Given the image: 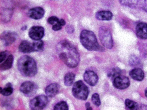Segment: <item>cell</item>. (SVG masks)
Instances as JSON below:
<instances>
[{"instance_id": "7", "label": "cell", "mask_w": 147, "mask_h": 110, "mask_svg": "<svg viewBox=\"0 0 147 110\" xmlns=\"http://www.w3.org/2000/svg\"><path fill=\"white\" fill-rule=\"evenodd\" d=\"M113 84L116 88L122 90L125 89L129 86L130 81L127 77L121 75L113 80Z\"/></svg>"}, {"instance_id": "33", "label": "cell", "mask_w": 147, "mask_h": 110, "mask_svg": "<svg viewBox=\"0 0 147 110\" xmlns=\"http://www.w3.org/2000/svg\"><path fill=\"white\" fill-rule=\"evenodd\" d=\"M59 23L62 26L65 25L66 23L65 21L62 19L59 20Z\"/></svg>"}, {"instance_id": "18", "label": "cell", "mask_w": 147, "mask_h": 110, "mask_svg": "<svg viewBox=\"0 0 147 110\" xmlns=\"http://www.w3.org/2000/svg\"><path fill=\"white\" fill-rule=\"evenodd\" d=\"M130 76L134 80L141 81L144 77V73L143 71L140 68H135L131 70L129 72Z\"/></svg>"}, {"instance_id": "9", "label": "cell", "mask_w": 147, "mask_h": 110, "mask_svg": "<svg viewBox=\"0 0 147 110\" xmlns=\"http://www.w3.org/2000/svg\"><path fill=\"white\" fill-rule=\"evenodd\" d=\"M83 78L86 82L91 86L96 85L98 80V78L96 74L91 70L86 71L84 74Z\"/></svg>"}, {"instance_id": "30", "label": "cell", "mask_w": 147, "mask_h": 110, "mask_svg": "<svg viewBox=\"0 0 147 110\" xmlns=\"http://www.w3.org/2000/svg\"><path fill=\"white\" fill-rule=\"evenodd\" d=\"M62 28V26L59 24V21L57 23L53 25L52 28V29L55 31L60 30Z\"/></svg>"}, {"instance_id": "16", "label": "cell", "mask_w": 147, "mask_h": 110, "mask_svg": "<svg viewBox=\"0 0 147 110\" xmlns=\"http://www.w3.org/2000/svg\"><path fill=\"white\" fill-rule=\"evenodd\" d=\"M145 0H119L122 5L131 7H136L144 5Z\"/></svg>"}, {"instance_id": "24", "label": "cell", "mask_w": 147, "mask_h": 110, "mask_svg": "<svg viewBox=\"0 0 147 110\" xmlns=\"http://www.w3.org/2000/svg\"><path fill=\"white\" fill-rule=\"evenodd\" d=\"M35 41L32 43L34 51L40 52L43 51L44 48L43 41L40 40Z\"/></svg>"}, {"instance_id": "34", "label": "cell", "mask_w": 147, "mask_h": 110, "mask_svg": "<svg viewBox=\"0 0 147 110\" xmlns=\"http://www.w3.org/2000/svg\"><path fill=\"white\" fill-rule=\"evenodd\" d=\"M143 6L145 11L147 13V0H144Z\"/></svg>"}, {"instance_id": "25", "label": "cell", "mask_w": 147, "mask_h": 110, "mask_svg": "<svg viewBox=\"0 0 147 110\" xmlns=\"http://www.w3.org/2000/svg\"><path fill=\"white\" fill-rule=\"evenodd\" d=\"M55 110H68V107L67 103L64 101H60L56 104L54 107Z\"/></svg>"}, {"instance_id": "6", "label": "cell", "mask_w": 147, "mask_h": 110, "mask_svg": "<svg viewBox=\"0 0 147 110\" xmlns=\"http://www.w3.org/2000/svg\"><path fill=\"white\" fill-rule=\"evenodd\" d=\"M48 102V100L47 96L44 95H40L30 101V107L33 110H42L46 107Z\"/></svg>"}, {"instance_id": "3", "label": "cell", "mask_w": 147, "mask_h": 110, "mask_svg": "<svg viewBox=\"0 0 147 110\" xmlns=\"http://www.w3.org/2000/svg\"><path fill=\"white\" fill-rule=\"evenodd\" d=\"M80 40L82 45L90 51H104V48L99 45L94 33L89 30H82L80 35Z\"/></svg>"}, {"instance_id": "20", "label": "cell", "mask_w": 147, "mask_h": 110, "mask_svg": "<svg viewBox=\"0 0 147 110\" xmlns=\"http://www.w3.org/2000/svg\"><path fill=\"white\" fill-rule=\"evenodd\" d=\"M75 78V75L72 72H69L65 75L64 83L67 86H71L73 83Z\"/></svg>"}, {"instance_id": "2", "label": "cell", "mask_w": 147, "mask_h": 110, "mask_svg": "<svg viewBox=\"0 0 147 110\" xmlns=\"http://www.w3.org/2000/svg\"><path fill=\"white\" fill-rule=\"evenodd\" d=\"M17 66L21 74L26 77H32L37 72L36 62L32 58L27 55L22 56L18 60Z\"/></svg>"}, {"instance_id": "22", "label": "cell", "mask_w": 147, "mask_h": 110, "mask_svg": "<svg viewBox=\"0 0 147 110\" xmlns=\"http://www.w3.org/2000/svg\"><path fill=\"white\" fill-rule=\"evenodd\" d=\"M121 71L118 67L112 69L107 74L108 77L111 80H113L117 77L121 75Z\"/></svg>"}, {"instance_id": "23", "label": "cell", "mask_w": 147, "mask_h": 110, "mask_svg": "<svg viewBox=\"0 0 147 110\" xmlns=\"http://www.w3.org/2000/svg\"><path fill=\"white\" fill-rule=\"evenodd\" d=\"M13 91L12 86L10 83H8L5 85V87L2 89L1 93L2 95L8 96L11 94Z\"/></svg>"}, {"instance_id": "32", "label": "cell", "mask_w": 147, "mask_h": 110, "mask_svg": "<svg viewBox=\"0 0 147 110\" xmlns=\"http://www.w3.org/2000/svg\"><path fill=\"white\" fill-rule=\"evenodd\" d=\"M85 106L87 110H92V107L90 106V103L88 102L86 103Z\"/></svg>"}, {"instance_id": "10", "label": "cell", "mask_w": 147, "mask_h": 110, "mask_svg": "<svg viewBox=\"0 0 147 110\" xmlns=\"http://www.w3.org/2000/svg\"><path fill=\"white\" fill-rule=\"evenodd\" d=\"M36 87L34 84L30 81L23 83L20 87V90L26 95H30L35 90Z\"/></svg>"}, {"instance_id": "14", "label": "cell", "mask_w": 147, "mask_h": 110, "mask_svg": "<svg viewBox=\"0 0 147 110\" xmlns=\"http://www.w3.org/2000/svg\"><path fill=\"white\" fill-rule=\"evenodd\" d=\"M59 89V85L57 83H52L46 87L45 92L48 97H52L55 96L58 93Z\"/></svg>"}, {"instance_id": "27", "label": "cell", "mask_w": 147, "mask_h": 110, "mask_svg": "<svg viewBox=\"0 0 147 110\" xmlns=\"http://www.w3.org/2000/svg\"><path fill=\"white\" fill-rule=\"evenodd\" d=\"M59 20V19L57 17L52 16L48 18L47 21L50 24L54 25L58 22Z\"/></svg>"}, {"instance_id": "11", "label": "cell", "mask_w": 147, "mask_h": 110, "mask_svg": "<svg viewBox=\"0 0 147 110\" xmlns=\"http://www.w3.org/2000/svg\"><path fill=\"white\" fill-rule=\"evenodd\" d=\"M17 37L16 33L10 31L5 32L1 35V38L3 41L6 46L10 45L16 40Z\"/></svg>"}, {"instance_id": "28", "label": "cell", "mask_w": 147, "mask_h": 110, "mask_svg": "<svg viewBox=\"0 0 147 110\" xmlns=\"http://www.w3.org/2000/svg\"><path fill=\"white\" fill-rule=\"evenodd\" d=\"M138 60L135 56H132L129 59V63L132 65H135L138 63Z\"/></svg>"}, {"instance_id": "37", "label": "cell", "mask_w": 147, "mask_h": 110, "mask_svg": "<svg viewBox=\"0 0 147 110\" xmlns=\"http://www.w3.org/2000/svg\"><path fill=\"white\" fill-rule=\"evenodd\" d=\"M2 89H3L1 87H0V93H1V92L2 91Z\"/></svg>"}, {"instance_id": "4", "label": "cell", "mask_w": 147, "mask_h": 110, "mask_svg": "<svg viewBox=\"0 0 147 110\" xmlns=\"http://www.w3.org/2000/svg\"><path fill=\"white\" fill-rule=\"evenodd\" d=\"M72 92L73 95L76 98L79 100H85L88 96L89 89L83 81L79 80L74 84Z\"/></svg>"}, {"instance_id": "13", "label": "cell", "mask_w": 147, "mask_h": 110, "mask_svg": "<svg viewBox=\"0 0 147 110\" xmlns=\"http://www.w3.org/2000/svg\"><path fill=\"white\" fill-rule=\"evenodd\" d=\"M136 32L137 36L142 39L147 38V24L140 23L137 26Z\"/></svg>"}, {"instance_id": "5", "label": "cell", "mask_w": 147, "mask_h": 110, "mask_svg": "<svg viewBox=\"0 0 147 110\" xmlns=\"http://www.w3.org/2000/svg\"><path fill=\"white\" fill-rule=\"evenodd\" d=\"M100 40L102 45L106 48L110 49L113 46V41L111 33L109 29L105 26L100 27L98 32Z\"/></svg>"}, {"instance_id": "21", "label": "cell", "mask_w": 147, "mask_h": 110, "mask_svg": "<svg viewBox=\"0 0 147 110\" xmlns=\"http://www.w3.org/2000/svg\"><path fill=\"white\" fill-rule=\"evenodd\" d=\"M125 103L126 108L128 109L136 110L139 108L138 104L137 103L129 99H126Z\"/></svg>"}, {"instance_id": "36", "label": "cell", "mask_w": 147, "mask_h": 110, "mask_svg": "<svg viewBox=\"0 0 147 110\" xmlns=\"http://www.w3.org/2000/svg\"><path fill=\"white\" fill-rule=\"evenodd\" d=\"M145 94L146 97L147 98V88L146 89L145 91Z\"/></svg>"}, {"instance_id": "15", "label": "cell", "mask_w": 147, "mask_h": 110, "mask_svg": "<svg viewBox=\"0 0 147 110\" xmlns=\"http://www.w3.org/2000/svg\"><path fill=\"white\" fill-rule=\"evenodd\" d=\"M18 49L20 52L25 53L34 51L32 43H31L26 40H24L20 43Z\"/></svg>"}, {"instance_id": "29", "label": "cell", "mask_w": 147, "mask_h": 110, "mask_svg": "<svg viewBox=\"0 0 147 110\" xmlns=\"http://www.w3.org/2000/svg\"><path fill=\"white\" fill-rule=\"evenodd\" d=\"M7 55V51L1 52L0 53V63H1L6 59Z\"/></svg>"}, {"instance_id": "19", "label": "cell", "mask_w": 147, "mask_h": 110, "mask_svg": "<svg viewBox=\"0 0 147 110\" xmlns=\"http://www.w3.org/2000/svg\"><path fill=\"white\" fill-rule=\"evenodd\" d=\"M14 60L13 55L10 54L4 62L1 64L0 69L1 70H6L11 68L12 65Z\"/></svg>"}, {"instance_id": "26", "label": "cell", "mask_w": 147, "mask_h": 110, "mask_svg": "<svg viewBox=\"0 0 147 110\" xmlns=\"http://www.w3.org/2000/svg\"><path fill=\"white\" fill-rule=\"evenodd\" d=\"M92 103L97 106H99L101 104V101L99 94L97 93H94L92 94L91 97Z\"/></svg>"}, {"instance_id": "1", "label": "cell", "mask_w": 147, "mask_h": 110, "mask_svg": "<svg viewBox=\"0 0 147 110\" xmlns=\"http://www.w3.org/2000/svg\"><path fill=\"white\" fill-rule=\"evenodd\" d=\"M57 51L59 58L68 67L75 68L78 65L80 55L76 47L66 40L58 44Z\"/></svg>"}, {"instance_id": "35", "label": "cell", "mask_w": 147, "mask_h": 110, "mask_svg": "<svg viewBox=\"0 0 147 110\" xmlns=\"http://www.w3.org/2000/svg\"><path fill=\"white\" fill-rule=\"evenodd\" d=\"M27 28V26H25L22 27L21 28V29L23 31H24V30H26V29Z\"/></svg>"}, {"instance_id": "17", "label": "cell", "mask_w": 147, "mask_h": 110, "mask_svg": "<svg viewBox=\"0 0 147 110\" xmlns=\"http://www.w3.org/2000/svg\"><path fill=\"white\" fill-rule=\"evenodd\" d=\"M113 16L112 12L109 11H101L97 12L95 14L96 18L100 20L109 21Z\"/></svg>"}, {"instance_id": "12", "label": "cell", "mask_w": 147, "mask_h": 110, "mask_svg": "<svg viewBox=\"0 0 147 110\" xmlns=\"http://www.w3.org/2000/svg\"><path fill=\"white\" fill-rule=\"evenodd\" d=\"M45 14V11L41 7H37L30 9L28 12V16L31 18L35 20L42 18Z\"/></svg>"}, {"instance_id": "8", "label": "cell", "mask_w": 147, "mask_h": 110, "mask_svg": "<svg viewBox=\"0 0 147 110\" xmlns=\"http://www.w3.org/2000/svg\"><path fill=\"white\" fill-rule=\"evenodd\" d=\"M45 30L42 26H35L29 30V35L31 38L34 40H41L44 36Z\"/></svg>"}, {"instance_id": "31", "label": "cell", "mask_w": 147, "mask_h": 110, "mask_svg": "<svg viewBox=\"0 0 147 110\" xmlns=\"http://www.w3.org/2000/svg\"><path fill=\"white\" fill-rule=\"evenodd\" d=\"M66 30L67 32L69 33H73L74 31V27L71 25L67 26L66 28Z\"/></svg>"}]
</instances>
